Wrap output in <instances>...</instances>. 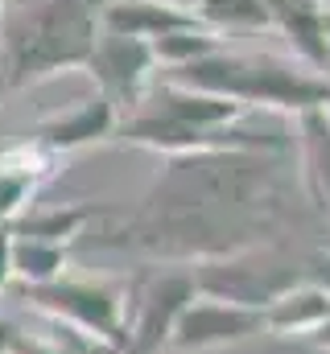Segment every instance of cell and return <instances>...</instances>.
<instances>
[{"label": "cell", "mask_w": 330, "mask_h": 354, "mask_svg": "<svg viewBox=\"0 0 330 354\" xmlns=\"http://www.w3.org/2000/svg\"><path fill=\"white\" fill-rule=\"evenodd\" d=\"M293 153H186L169 157L120 227L95 248L141 252L165 264H211L264 248L289 218Z\"/></svg>", "instance_id": "1"}, {"label": "cell", "mask_w": 330, "mask_h": 354, "mask_svg": "<svg viewBox=\"0 0 330 354\" xmlns=\"http://www.w3.org/2000/svg\"><path fill=\"white\" fill-rule=\"evenodd\" d=\"M107 0H12L4 4V91L37 87L54 75L82 71L95 41Z\"/></svg>", "instance_id": "2"}, {"label": "cell", "mask_w": 330, "mask_h": 354, "mask_svg": "<svg viewBox=\"0 0 330 354\" xmlns=\"http://www.w3.org/2000/svg\"><path fill=\"white\" fill-rule=\"evenodd\" d=\"M165 83L232 99L244 111H277V115H306L330 103V83L318 71H310L297 58L268 54V50L223 46L186 66H169Z\"/></svg>", "instance_id": "3"}, {"label": "cell", "mask_w": 330, "mask_h": 354, "mask_svg": "<svg viewBox=\"0 0 330 354\" xmlns=\"http://www.w3.org/2000/svg\"><path fill=\"white\" fill-rule=\"evenodd\" d=\"M17 297L46 313L58 326L79 330L82 338L124 354L128 342V309H132V284L107 280V276H58L50 284H17Z\"/></svg>", "instance_id": "4"}, {"label": "cell", "mask_w": 330, "mask_h": 354, "mask_svg": "<svg viewBox=\"0 0 330 354\" xmlns=\"http://www.w3.org/2000/svg\"><path fill=\"white\" fill-rule=\"evenodd\" d=\"M198 297L194 272H157L132 284V309H128V342L124 354H162L173 338V326L182 309Z\"/></svg>", "instance_id": "5"}, {"label": "cell", "mask_w": 330, "mask_h": 354, "mask_svg": "<svg viewBox=\"0 0 330 354\" xmlns=\"http://www.w3.org/2000/svg\"><path fill=\"white\" fill-rule=\"evenodd\" d=\"M99 95L116 107L120 120L137 115L145 95L153 87V71H157V58H153V46L149 41H137V37H116V33H103L99 29V41L82 66Z\"/></svg>", "instance_id": "6"}, {"label": "cell", "mask_w": 330, "mask_h": 354, "mask_svg": "<svg viewBox=\"0 0 330 354\" xmlns=\"http://www.w3.org/2000/svg\"><path fill=\"white\" fill-rule=\"evenodd\" d=\"M252 334H264V309L198 292L182 309L169 346L177 354H202V351H219V346H236V342H244Z\"/></svg>", "instance_id": "7"}, {"label": "cell", "mask_w": 330, "mask_h": 354, "mask_svg": "<svg viewBox=\"0 0 330 354\" xmlns=\"http://www.w3.org/2000/svg\"><path fill=\"white\" fill-rule=\"evenodd\" d=\"M116 128H120L116 107H112L103 95H91V99L75 103L71 111H58V115L37 120L33 132H29V140H33L37 149H46V153L58 157V153H75V149H87V145L112 140Z\"/></svg>", "instance_id": "8"}, {"label": "cell", "mask_w": 330, "mask_h": 354, "mask_svg": "<svg viewBox=\"0 0 330 354\" xmlns=\"http://www.w3.org/2000/svg\"><path fill=\"white\" fill-rule=\"evenodd\" d=\"M141 111H153L169 124H182V128H194V132H215V128H227V124H240L248 111L232 99H219V95H207V91H190L177 87V83H153Z\"/></svg>", "instance_id": "9"}, {"label": "cell", "mask_w": 330, "mask_h": 354, "mask_svg": "<svg viewBox=\"0 0 330 354\" xmlns=\"http://www.w3.org/2000/svg\"><path fill=\"white\" fill-rule=\"evenodd\" d=\"M268 8V21L289 37L293 58L310 71H327L330 37H327V4L322 0H260Z\"/></svg>", "instance_id": "10"}, {"label": "cell", "mask_w": 330, "mask_h": 354, "mask_svg": "<svg viewBox=\"0 0 330 354\" xmlns=\"http://www.w3.org/2000/svg\"><path fill=\"white\" fill-rule=\"evenodd\" d=\"M99 29L103 33H116V37H137V41H157L165 33H177V29H207L194 12H182L173 4L162 0H107L103 4V17H99Z\"/></svg>", "instance_id": "11"}, {"label": "cell", "mask_w": 330, "mask_h": 354, "mask_svg": "<svg viewBox=\"0 0 330 354\" xmlns=\"http://www.w3.org/2000/svg\"><path fill=\"white\" fill-rule=\"evenodd\" d=\"M327 317H330V284L302 280L297 288H289L272 305H264V334L306 342L314 330L327 326Z\"/></svg>", "instance_id": "12"}, {"label": "cell", "mask_w": 330, "mask_h": 354, "mask_svg": "<svg viewBox=\"0 0 330 354\" xmlns=\"http://www.w3.org/2000/svg\"><path fill=\"white\" fill-rule=\"evenodd\" d=\"M120 206L112 202H82V206H54V210H33V214H17L8 223V235L17 239H37V243H58L67 248L75 235H82L87 223L95 218H116Z\"/></svg>", "instance_id": "13"}, {"label": "cell", "mask_w": 330, "mask_h": 354, "mask_svg": "<svg viewBox=\"0 0 330 354\" xmlns=\"http://www.w3.org/2000/svg\"><path fill=\"white\" fill-rule=\"evenodd\" d=\"M297 145H302V177L318 210L330 214V120L327 111L297 115Z\"/></svg>", "instance_id": "14"}, {"label": "cell", "mask_w": 330, "mask_h": 354, "mask_svg": "<svg viewBox=\"0 0 330 354\" xmlns=\"http://www.w3.org/2000/svg\"><path fill=\"white\" fill-rule=\"evenodd\" d=\"M12 276L21 284H50V280L67 276V248L12 235Z\"/></svg>", "instance_id": "15"}, {"label": "cell", "mask_w": 330, "mask_h": 354, "mask_svg": "<svg viewBox=\"0 0 330 354\" xmlns=\"http://www.w3.org/2000/svg\"><path fill=\"white\" fill-rule=\"evenodd\" d=\"M194 17L211 33H240V29H264V25H272L268 8L260 0H202Z\"/></svg>", "instance_id": "16"}, {"label": "cell", "mask_w": 330, "mask_h": 354, "mask_svg": "<svg viewBox=\"0 0 330 354\" xmlns=\"http://www.w3.org/2000/svg\"><path fill=\"white\" fill-rule=\"evenodd\" d=\"M215 50H223V37L211 33V29H177V33H165V37L153 41V58L165 71L169 66H186L194 58H207Z\"/></svg>", "instance_id": "17"}, {"label": "cell", "mask_w": 330, "mask_h": 354, "mask_svg": "<svg viewBox=\"0 0 330 354\" xmlns=\"http://www.w3.org/2000/svg\"><path fill=\"white\" fill-rule=\"evenodd\" d=\"M8 280H12V235L4 227L0 231V292L8 288Z\"/></svg>", "instance_id": "18"}, {"label": "cell", "mask_w": 330, "mask_h": 354, "mask_svg": "<svg viewBox=\"0 0 330 354\" xmlns=\"http://www.w3.org/2000/svg\"><path fill=\"white\" fill-rule=\"evenodd\" d=\"M306 342H310V346H318V351H327V354H330V317H327V326H322V330H314V334H310Z\"/></svg>", "instance_id": "19"}, {"label": "cell", "mask_w": 330, "mask_h": 354, "mask_svg": "<svg viewBox=\"0 0 330 354\" xmlns=\"http://www.w3.org/2000/svg\"><path fill=\"white\" fill-rule=\"evenodd\" d=\"M162 4H173V8H182V12H198L202 0H162Z\"/></svg>", "instance_id": "20"}, {"label": "cell", "mask_w": 330, "mask_h": 354, "mask_svg": "<svg viewBox=\"0 0 330 354\" xmlns=\"http://www.w3.org/2000/svg\"><path fill=\"white\" fill-rule=\"evenodd\" d=\"M322 79H327V83H330V58H327V71H322Z\"/></svg>", "instance_id": "21"}, {"label": "cell", "mask_w": 330, "mask_h": 354, "mask_svg": "<svg viewBox=\"0 0 330 354\" xmlns=\"http://www.w3.org/2000/svg\"><path fill=\"white\" fill-rule=\"evenodd\" d=\"M327 37H330V4H327Z\"/></svg>", "instance_id": "22"}, {"label": "cell", "mask_w": 330, "mask_h": 354, "mask_svg": "<svg viewBox=\"0 0 330 354\" xmlns=\"http://www.w3.org/2000/svg\"><path fill=\"white\" fill-rule=\"evenodd\" d=\"M0 79H4V62H0Z\"/></svg>", "instance_id": "23"}, {"label": "cell", "mask_w": 330, "mask_h": 354, "mask_svg": "<svg viewBox=\"0 0 330 354\" xmlns=\"http://www.w3.org/2000/svg\"><path fill=\"white\" fill-rule=\"evenodd\" d=\"M0 8H4V0H0Z\"/></svg>", "instance_id": "24"}]
</instances>
